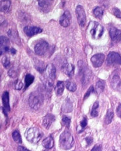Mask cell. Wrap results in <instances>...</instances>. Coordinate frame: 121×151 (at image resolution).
Listing matches in <instances>:
<instances>
[{
  "label": "cell",
  "mask_w": 121,
  "mask_h": 151,
  "mask_svg": "<svg viewBox=\"0 0 121 151\" xmlns=\"http://www.w3.org/2000/svg\"><path fill=\"white\" fill-rule=\"evenodd\" d=\"M74 145V139L71 133L68 130L64 131L59 137V146L64 150L71 149Z\"/></svg>",
  "instance_id": "obj_1"
},
{
  "label": "cell",
  "mask_w": 121,
  "mask_h": 151,
  "mask_svg": "<svg viewBox=\"0 0 121 151\" xmlns=\"http://www.w3.org/2000/svg\"><path fill=\"white\" fill-rule=\"evenodd\" d=\"M25 136L31 143L36 144L42 138L43 133L37 128H30L26 131Z\"/></svg>",
  "instance_id": "obj_2"
},
{
  "label": "cell",
  "mask_w": 121,
  "mask_h": 151,
  "mask_svg": "<svg viewBox=\"0 0 121 151\" xmlns=\"http://www.w3.org/2000/svg\"><path fill=\"white\" fill-rule=\"evenodd\" d=\"M43 102L44 97L41 93L38 92H34L30 95L29 103L32 109L35 110L39 109L42 106Z\"/></svg>",
  "instance_id": "obj_3"
},
{
  "label": "cell",
  "mask_w": 121,
  "mask_h": 151,
  "mask_svg": "<svg viewBox=\"0 0 121 151\" xmlns=\"http://www.w3.org/2000/svg\"><path fill=\"white\" fill-rule=\"evenodd\" d=\"M78 66L79 69V75L80 77V80L83 83V85H87L89 82L92 73L91 71L84 65V63L82 61L78 62Z\"/></svg>",
  "instance_id": "obj_4"
},
{
  "label": "cell",
  "mask_w": 121,
  "mask_h": 151,
  "mask_svg": "<svg viewBox=\"0 0 121 151\" xmlns=\"http://www.w3.org/2000/svg\"><path fill=\"white\" fill-rule=\"evenodd\" d=\"M90 26V33L94 39H99L104 34V27L97 22H92Z\"/></svg>",
  "instance_id": "obj_5"
},
{
  "label": "cell",
  "mask_w": 121,
  "mask_h": 151,
  "mask_svg": "<svg viewBox=\"0 0 121 151\" xmlns=\"http://www.w3.org/2000/svg\"><path fill=\"white\" fill-rule=\"evenodd\" d=\"M76 13L79 25L84 27L86 24V14L84 7L82 6L78 5L76 8Z\"/></svg>",
  "instance_id": "obj_6"
},
{
  "label": "cell",
  "mask_w": 121,
  "mask_h": 151,
  "mask_svg": "<svg viewBox=\"0 0 121 151\" xmlns=\"http://www.w3.org/2000/svg\"><path fill=\"white\" fill-rule=\"evenodd\" d=\"M107 63L109 65H121V56L117 52H111L107 55Z\"/></svg>",
  "instance_id": "obj_7"
},
{
  "label": "cell",
  "mask_w": 121,
  "mask_h": 151,
  "mask_svg": "<svg viewBox=\"0 0 121 151\" xmlns=\"http://www.w3.org/2000/svg\"><path fill=\"white\" fill-rule=\"evenodd\" d=\"M34 49L35 53L38 55L42 56L47 52L48 49V44L45 41H40L35 46Z\"/></svg>",
  "instance_id": "obj_8"
},
{
  "label": "cell",
  "mask_w": 121,
  "mask_h": 151,
  "mask_svg": "<svg viewBox=\"0 0 121 151\" xmlns=\"http://www.w3.org/2000/svg\"><path fill=\"white\" fill-rule=\"evenodd\" d=\"M10 41L9 38L6 37H0V56L5 52L9 51Z\"/></svg>",
  "instance_id": "obj_9"
},
{
  "label": "cell",
  "mask_w": 121,
  "mask_h": 151,
  "mask_svg": "<svg viewBox=\"0 0 121 151\" xmlns=\"http://www.w3.org/2000/svg\"><path fill=\"white\" fill-rule=\"evenodd\" d=\"M71 20V15L69 11H66L64 12V13L61 17L59 23L62 27H67L70 25Z\"/></svg>",
  "instance_id": "obj_10"
},
{
  "label": "cell",
  "mask_w": 121,
  "mask_h": 151,
  "mask_svg": "<svg viewBox=\"0 0 121 151\" xmlns=\"http://www.w3.org/2000/svg\"><path fill=\"white\" fill-rule=\"evenodd\" d=\"M105 60V55L103 53H97L92 57L91 62L93 67H101Z\"/></svg>",
  "instance_id": "obj_11"
},
{
  "label": "cell",
  "mask_w": 121,
  "mask_h": 151,
  "mask_svg": "<svg viewBox=\"0 0 121 151\" xmlns=\"http://www.w3.org/2000/svg\"><path fill=\"white\" fill-rule=\"evenodd\" d=\"M24 31L28 37H33L35 35H37L39 33H41L43 32V30L42 29L38 27L27 26L24 27Z\"/></svg>",
  "instance_id": "obj_12"
},
{
  "label": "cell",
  "mask_w": 121,
  "mask_h": 151,
  "mask_svg": "<svg viewBox=\"0 0 121 151\" xmlns=\"http://www.w3.org/2000/svg\"><path fill=\"white\" fill-rule=\"evenodd\" d=\"M111 87L116 91H121V79L119 76L115 75L113 76L110 81Z\"/></svg>",
  "instance_id": "obj_13"
},
{
  "label": "cell",
  "mask_w": 121,
  "mask_h": 151,
  "mask_svg": "<svg viewBox=\"0 0 121 151\" xmlns=\"http://www.w3.org/2000/svg\"><path fill=\"white\" fill-rule=\"evenodd\" d=\"M55 0H38L40 9L45 12H48L50 9Z\"/></svg>",
  "instance_id": "obj_14"
},
{
  "label": "cell",
  "mask_w": 121,
  "mask_h": 151,
  "mask_svg": "<svg viewBox=\"0 0 121 151\" xmlns=\"http://www.w3.org/2000/svg\"><path fill=\"white\" fill-rule=\"evenodd\" d=\"M110 36L113 41L120 42L121 41V30L112 27L110 30Z\"/></svg>",
  "instance_id": "obj_15"
},
{
  "label": "cell",
  "mask_w": 121,
  "mask_h": 151,
  "mask_svg": "<svg viewBox=\"0 0 121 151\" xmlns=\"http://www.w3.org/2000/svg\"><path fill=\"white\" fill-rule=\"evenodd\" d=\"M55 120V117L53 115L48 114L46 115L44 118L43 121V125L44 126V128L47 129H49L50 126L52 124V123Z\"/></svg>",
  "instance_id": "obj_16"
},
{
  "label": "cell",
  "mask_w": 121,
  "mask_h": 151,
  "mask_svg": "<svg viewBox=\"0 0 121 151\" xmlns=\"http://www.w3.org/2000/svg\"><path fill=\"white\" fill-rule=\"evenodd\" d=\"M62 70L63 72L68 75L70 77H71L73 75H74V66L71 64H69V63H67V64L64 65L62 67Z\"/></svg>",
  "instance_id": "obj_17"
},
{
  "label": "cell",
  "mask_w": 121,
  "mask_h": 151,
  "mask_svg": "<svg viewBox=\"0 0 121 151\" xmlns=\"http://www.w3.org/2000/svg\"><path fill=\"white\" fill-rule=\"evenodd\" d=\"M2 101L4 107L7 111H10V107L9 104V93L7 91H5L2 95Z\"/></svg>",
  "instance_id": "obj_18"
},
{
  "label": "cell",
  "mask_w": 121,
  "mask_h": 151,
  "mask_svg": "<svg viewBox=\"0 0 121 151\" xmlns=\"http://www.w3.org/2000/svg\"><path fill=\"white\" fill-rule=\"evenodd\" d=\"M11 6L10 0H0V11L2 12H7Z\"/></svg>",
  "instance_id": "obj_19"
},
{
  "label": "cell",
  "mask_w": 121,
  "mask_h": 151,
  "mask_svg": "<svg viewBox=\"0 0 121 151\" xmlns=\"http://www.w3.org/2000/svg\"><path fill=\"white\" fill-rule=\"evenodd\" d=\"M42 145H43V147H44L47 149H52L54 146L53 138L51 136L47 137L43 141Z\"/></svg>",
  "instance_id": "obj_20"
},
{
  "label": "cell",
  "mask_w": 121,
  "mask_h": 151,
  "mask_svg": "<svg viewBox=\"0 0 121 151\" xmlns=\"http://www.w3.org/2000/svg\"><path fill=\"white\" fill-rule=\"evenodd\" d=\"M47 72L48 78L54 80L56 77V68L52 64H49L47 67Z\"/></svg>",
  "instance_id": "obj_21"
},
{
  "label": "cell",
  "mask_w": 121,
  "mask_h": 151,
  "mask_svg": "<svg viewBox=\"0 0 121 151\" xmlns=\"http://www.w3.org/2000/svg\"><path fill=\"white\" fill-rule=\"evenodd\" d=\"M62 110L63 112L65 113H69L72 111L73 105L71 101L69 98H67L65 101H64L62 107Z\"/></svg>",
  "instance_id": "obj_22"
},
{
  "label": "cell",
  "mask_w": 121,
  "mask_h": 151,
  "mask_svg": "<svg viewBox=\"0 0 121 151\" xmlns=\"http://www.w3.org/2000/svg\"><path fill=\"white\" fill-rule=\"evenodd\" d=\"M105 89V82L103 80H99L96 84L95 91L98 94L101 93Z\"/></svg>",
  "instance_id": "obj_23"
},
{
  "label": "cell",
  "mask_w": 121,
  "mask_h": 151,
  "mask_svg": "<svg viewBox=\"0 0 121 151\" xmlns=\"http://www.w3.org/2000/svg\"><path fill=\"white\" fill-rule=\"evenodd\" d=\"M64 91V84L62 81H58L55 87V92L57 95H61Z\"/></svg>",
  "instance_id": "obj_24"
},
{
  "label": "cell",
  "mask_w": 121,
  "mask_h": 151,
  "mask_svg": "<svg viewBox=\"0 0 121 151\" xmlns=\"http://www.w3.org/2000/svg\"><path fill=\"white\" fill-rule=\"evenodd\" d=\"M17 34L18 33H17L15 31H14L13 30H9V31H8V35H9V38H11L12 41H13L15 43H17V44L18 43H20V40Z\"/></svg>",
  "instance_id": "obj_25"
},
{
  "label": "cell",
  "mask_w": 121,
  "mask_h": 151,
  "mask_svg": "<svg viewBox=\"0 0 121 151\" xmlns=\"http://www.w3.org/2000/svg\"><path fill=\"white\" fill-rule=\"evenodd\" d=\"M93 14L96 18L101 19L104 14V10L100 7H97L93 11Z\"/></svg>",
  "instance_id": "obj_26"
},
{
  "label": "cell",
  "mask_w": 121,
  "mask_h": 151,
  "mask_svg": "<svg viewBox=\"0 0 121 151\" xmlns=\"http://www.w3.org/2000/svg\"><path fill=\"white\" fill-rule=\"evenodd\" d=\"M114 117V114L113 112V111L111 110H108L107 111V113L106 117V118H105V123L106 124H108L110 123H111L113 118Z\"/></svg>",
  "instance_id": "obj_27"
},
{
  "label": "cell",
  "mask_w": 121,
  "mask_h": 151,
  "mask_svg": "<svg viewBox=\"0 0 121 151\" xmlns=\"http://www.w3.org/2000/svg\"><path fill=\"white\" fill-rule=\"evenodd\" d=\"M66 86L67 89L70 92H75L77 89V86L76 83L71 81H67L66 82Z\"/></svg>",
  "instance_id": "obj_28"
},
{
  "label": "cell",
  "mask_w": 121,
  "mask_h": 151,
  "mask_svg": "<svg viewBox=\"0 0 121 151\" xmlns=\"http://www.w3.org/2000/svg\"><path fill=\"white\" fill-rule=\"evenodd\" d=\"M34 77L30 74H27L25 77V89H26L27 87L33 83L34 81Z\"/></svg>",
  "instance_id": "obj_29"
},
{
  "label": "cell",
  "mask_w": 121,
  "mask_h": 151,
  "mask_svg": "<svg viewBox=\"0 0 121 151\" xmlns=\"http://www.w3.org/2000/svg\"><path fill=\"white\" fill-rule=\"evenodd\" d=\"M12 137L14 141L17 143H22V138L21 137V135L18 131H15L12 133Z\"/></svg>",
  "instance_id": "obj_30"
},
{
  "label": "cell",
  "mask_w": 121,
  "mask_h": 151,
  "mask_svg": "<svg viewBox=\"0 0 121 151\" xmlns=\"http://www.w3.org/2000/svg\"><path fill=\"white\" fill-rule=\"evenodd\" d=\"M99 107V103L98 101H96L94 103V105L92 107V110L91 112V115L93 117H96L98 115V109Z\"/></svg>",
  "instance_id": "obj_31"
},
{
  "label": "cell",
  "mask_w": 121,
  "mask_h": 151,
  "mask_svg": "<svg viewBox=\"0 0 121 151\" xmlns=\"http://www.w3.org/2000/svg\"><path fill=\"white\" fill-rule=\"evenodd\" d=\"M9 75L11 78L17 77V76L18 75V70L17 69V68H16L15 67H12L9 70Z\"/></svg>",
  "instance_id": "obj_32"
},
{
  "label": "cell",
  "mask_w": 121,
  "mask_h": 151,
  "mask_svg": "<svg viewBox=\"0 0 121 151\" xmlns=\"http://www.w3.org/2000/svg\"><path fill=\"white\" fill-rule=\"evenodd\" d=\"M2 63L5 67H8L10 65V60L9 57L4 56L2 60Z\"/></svg>",
  "instance_id": "obj_33"
},
{
  "label": "cell",
  "mask_w": 121,
  "mask_h": 151,
  "mask_svg": "<svg viewBox=\"0 0 121 151\" xmlns=\"http://www.w3.org/2000/svg\"><path fill=\"white\" fill-rule=\"evenodd\" d=\"M62 122L64 126H66V127H67V128H69V126L70 125V123H71V118H70V117H68L66 116H64L62 118Z\"/></svg>",
  "instance_id": "obj_34"
},
{
  "label": "cell",
  "mask_w": 121,
  "mask_h": 151,
  "mask_svg": "<svg viewBox=\"0 0 121 151\" xmlns=\"http://www.w3.org/2000/svg\"><path fill=\"white\" fill-rule=\"evenodd\" d=\"M14 86H15V89L20 90L22 89V87L23 86V84L21 82V81L20 80V79H17V80H16V81L15 82Z\"/></svg>",
  "instance_id": "obj_35"
},
{
  "label": "cell",
  "mask_w": 121,
  "mask_h": 151,
  "mask_svg": "<svg viewBox=\"0 0 121 151\" xmlns=\"http://www.w3.org/2000/svg\"><path fill=\"white\" fill-rule=\"evenodd\" d=\"M94 92V89L93 86H92L90 87V88L88 89V90L87 91V92H86V93L85 94L84 98V99H86L87 98H88V97L90 96V95H91L92 93H93V92Z\"/></svg>",
  "instance_id": "obj_36"
},
{
  "label": "cell",
  "mask_w": 121,
  "mask_h": 151,
  "mask_svg": "<svg viewBox=\"0 0 121 151\" xmlns=\"http://www.w3.org/2000/svg\"><path fill=\"white\" fill-rule=\"evenodd\" d=\"M87 124V119L86 117H84L83 118V120L80 122V128H82V131L84 130V129L85 128Z\"/></svg>",
  "instance_id": "obj_37"
},
{
  "label": "cell",
  "mask_w": 121,
  "mask_h": 151,
  "mask_svg": "<svg viewBox=\"0 0 121 151\" xmlns=\"http://www.w3.org/2000/svg\"><path fill=\"white\" fill-rule=\"evenodd\" d=\"M113 14L116 17L121 18V12L119 9H117V8H113Z\"/></svg>",
  "instance_id": "obj_38"
},
{
  "label": "cell",
  "mask_w": 121,
  "mask_h": 151,
  "mask_svg": "<svg viewBox=\"0 0 121 151\" xmlns=\"http://www.w3.org/2000/svg\"><path fill=\"white\" fill-rule=\"evenodd\" d=\"M7 23V21L5 17L3 15H0V27L5 26Z\"/></svg>",
  "instance_id": "obj_39"
},
{
  "label": "cell",
  "mask_w": 121,
  "mask_h": 151,
  "mask_svg": "<svg viewBox=\"0 0 121 151\" xmlns=\"http://www.w3.org/2000/svg\"><path fill=\"white\" fill-rule=\"evenodd\" d=\"M92 151H102V146L99 144L96 145L92 149Z\"/></svg>",
  "instance_id": "obj_40"
},
{
  "label": "cell",
  "mask_w": 121,
  "mask_h": 151,
  "mask_svg": "<svg viewBox=\"0 0 121 151\" xmlns=\"http://www.w3.org/2000/svg\"><path fill=\"white\" fill-rule=\"evenodd\" d=\"M116 113H117L118 117L121 118V104H120L118 106V107L116 109Z\"/></svg>",
  "instance_id": "obj_41"
},
{
  "label": "cell",
  "mask_w": 121,
  "mask_h": 151,
  "mask_svg": "<svg viewBox=\"0 0 121 151\" xmlns=\"http://www.w3.org/2000/svg\"><path fill=\"white\" fill-rule=\"evenodd\" d=\"M85 140H86L87 143L88 144V146L92 145V142H93V138H92V137H87V138H85Z\"/></svg>",
  "instance_id": "obj_42"
},
{
  "label": "cell",
  "mask_w": 121,
  "mask_h": 151,
  "mask_svg": "<svg viewBox=\"0 0 121 151\" xmlns=\"http://www.w3.org/2000/svg\"><path fill=\"white\" fill-rule=\"evenodd\" d=\"M17 151H30L29 150H28L27 149L25 148L24 147L22 146H18V149H17Z\"/></svg>",
  "instance_id": "obj_43"
},
{
  "label": "cell",
  "mask_w": 121,
  "mask_h": 151,
  "mask_svg": "<svg viewBox=\"0 0 121 151\" xmlns=\"http://www.w3.org/2000/svg\"><path fill=\"white\" fill-rule=\"evenodd\" d=\"M9 52H10L12 54H15L16 53V52H17V51H16L14 48H12V49H9Z\"/></svg>",
  "instance_id": "obj_44"
},
{
  "label": "cell",
  "mask_w": 121,
  "mask_h": 151,
  "mask_svg": "<svg viewBox=\"0 0 121 151\" xmlns=\"http://www.w3.org/2000/svg\"><path fill=\"white\" fill-rule=\"evenodd\" d=\"M43 151H48V150H43Z\"/></svg>",
  "instance_id": "obj_45"
},
{
  "label": "cell",
  "mask_w": 121,
  "mask_h": 151,
  "mask_svg": "<svg viewBox=\"0 0 121 151\" xmlns=\"http://www.w3.org/2000/svg\"><path fill=\"white\" fill-rule=\"evenodd\" d=\"M0 78H1V76H0Z\"/></svg>",
  "instance_id": "obj_46"
}]
</instances>
